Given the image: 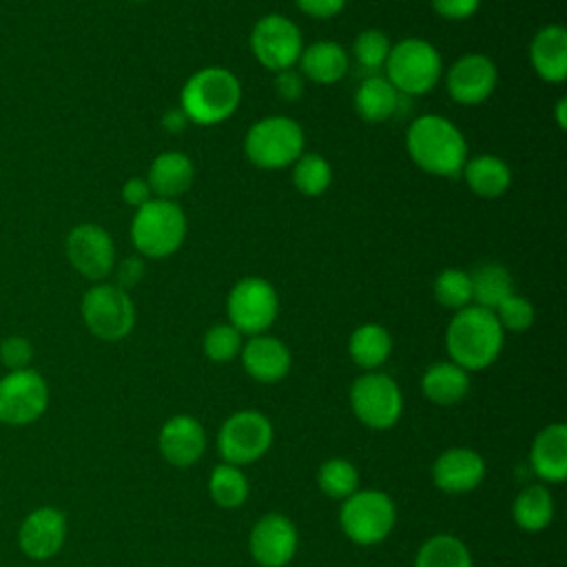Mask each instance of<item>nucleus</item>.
<instances>
[{
  "label": "nucleus",
  "mask_w": 567,
  "mask_h": 567,
  "mask_svg": "<svg viewBox=\"0 0 567 567\" xmlns=\"http://www.w3.org/2000/svg\"><path fill=\"white\" fill-rule=\"evenodd\" d=\"M49 405V388L40 372L31 368L9 370L0 379V421L9 425H27L44 414Z\"/></svg>",
  "instance_id": "obj_14"
},
{
  "label": "nucleus",
  "mask_w": 567,
  "mask_h": 567,
  "mask_svg": "<svg viewBox=\"0 0 567 567\" xmlns=\"http://www.w3.org/2000/svg\"><path fill=\"white\" fill-rule=\"evenodd\" d=\"M66 538V518L55 507L33 509L20 525L18 543L20 549L35 560L55 556Z\"/></svg>",
  "instance_id": "obj_17"
},
{
  "label": "nucleus",
  "mask_w": 567,
  "mask_h": 567,
  "mask_svg": "<svg viewBox=\"0 0 567 567\" xmlns=\"http://www.w3.org/2000/svg\"><path fill=\"white\" fill-rule=\"evenodd\" d=\"M226 315L241 334H264L279 315V295L268 279L248 275L230 288Z\"/></svg>",
  "instance_id": "obj_9"
},
{
  "label": "nucleus",
  "mask_w": 567,
  "mask_h": 567,
  "mask_svg": "<svg viewBox=\"0 0 567 567\" xmlns=\"http://www.w3.org/2000/svg\"><path fill=\"white\" fill-rule=\"evenodd\" d=\"M350 408L370 430H390L403 412V394L396 381L383 372H365L350 385Z\"/></svg>",
  "instance_id": "obj_11"
},
{
  "label": "nucleus",
  "mask_w": 567,
  "mask_h": 567,
  "mask_svg": "<svg viewBox=\"0 0 567 567\" xmlns=\"http://www.w3.org/2000/svg\"><path fill=\"white\" fill-rule=\"evenodd\" d=\"M392 42L381 29H363L352 42V55L365 71L383 69L390 55Z\"/></svg>",
  "instance_id": "obj_37"
},
{
  "label": "nucleus",
  "mask_w": 567,
  "mask_h": 567,
  "mask_svg": "<svg viewBox=\"0 0 567 567\" xmlns=\"http://www.w3.org/2000/svg\"><path fill=\"white\" fill-rule=\"evenodd\" d=\"M565 113H567V102H565V97H560L558 104H556V122H558V128H565V126H567Z\"/></svg>",
  "instance_id": "obj_46"
},
{
  "label": "nucleus",
  "mask_w": 567,
  "mask_h": 567,
  "mask_svg": "<svg viewBox=\"0 0 567 567\" xmlns=\"http://www.w3.org/2000/svg\"><path fill=\"white\" fill-rule=\"evenodd\" d=\"M115 286L128 290L133 286H137L142 279H144V272H146V266H144V257L140 255H128L124 257L122 261H115Z\"/></svg>",
  "instance_id": "obj_40"
},
{
  "label": "nucleus",
  "mask_w": 567,
  "mask_h": 567,
  "mask_svg": "<svg viewBox=\"0 0 567 567\" xmlns=\"http://www.w3.org/2000/svg\"><path fill=\"white\" fill-rule=\"evenodd\" d=\"M421 390L436 405H454L470 392V372L454 361H436L423 372Z\"/></svg>",
  "instance_id": "obj_27"
},
{
  "label": "nucleus",
  "mask_w": 567,
  "mask_h": 567,
  "mask_svg": "<svg viewBox=\"0 0 567 567\" xmlns=\"http://www.w3.org/2000/svg\"><path fill=\"white\" fill-rule=\"evenodd\" d=\"M248 42L255 60L272 73L295 69L303 51L299 27L284 13L261 16L250 29Z\"/></svg>",
  "instance_id": "obj_10"
},
{
  "label": "nucleus",
  "mask_w": 567,
  "mask_h": 567,
  "mask_svg": "<svg viewBox=\"0 0 567 567\" xmlns=\"http://www.w3.org/2000/svg\"><path fill=\"white\" fill-rule=\"evenodd\" d=\"M485 476V461L470 447H452L436 456L432 465V481L445 494H465L481 485Z\"/></svg>",
  "instance_id": "obj_19"
},
{
  "label": "nucleus",
  "mask_w": 567,
  "mask_h": 567,
  "mask_svg": "<svg viewBox=\"0 0 567 567\" xmlns=\"http://www.w3.org/2000/svg\"><path fill=\"white\" fill-rule=\"evenodd\" d=\"M405 148L412 162L434 177H456L467 162L465 135L454 122L436 113H425L410 122Z\"/></svg>",
  "instance_id": "obj_1"
},
{
  "label": "nucleus",
  "mask_w": 567,
  "mask_h": 567,
  "mask_svg": "<svg viewBox=\"0 0 567 567\" xmlns=\"http://www.w3.org/2000/svg\"><path fill=\"white\" fill-rule=\"evenodd\" d=\"M343 534L357 545H374L390 536L396 523V507L381 489H357L339 512Z\"/></svg>",
  "instance_id": "obj_8"
},
{
  "label": "nucleus",
  "mask_w": 567,
  "mask_h": 567,
  "mask_svg": "<svg viewBox=\"0 0 567 567\" xmlns=\"http://www.w3.org/2000/svg\"><path fill=\"white\" fill-rule=\"evenodd\" d=\"M297 66L303 80L328 86L346 78L350 69V55L334 40H317L303 47Z\"/></svg>",
  "instance_id": "obj_23"
},
{
  "label": "nucleus",
  "mask_w": 567,
  "mask_h": 567,
  "mask_svg": "<svg viewBox=\"0 0 567 567\" xmlns=\"http://www.w3.org/2000/svg\"><path fill=\"white\" fill-rule=\"evenodd\" d=\"M461 175H463L467 188L483 199L501 197L512 184V171H509L507 162L501 159L498 155H489V153L467 159L463 164Z\"/></svg>",
  "instance_id": "obj_26"
},
{
  "label": "nucleus",
  "mask_w": 567,
  "mask_h": 567,
  "mask_svg": "<svg viewBox=\"0 0 567 567\" xmlns=\"http://www.w3.org/2000/svg\"><path fill=\"white\" fill-rule=\"evenodd\" d=\"M392 352V337L381 323H361L348 339L350 359L363 370H377Z\"/></svg>",
  "instance_id": "obj_29"
},
{
  "label": "nucleus",
  "mask_w": 567,
  "mask_h": 567,
  "mask_svg": "<svg viewBox=\"0 0 567 567\" xmlns=\"http://www.w3.org/2000/svg\"><path fill=\"white\" fill-rule=\"evenodd\" d=\"M33 359V346L27 337L11 334L0 341V361L9 370H22L29 368Z\"/></svg>",
  "instance_id": "obj_39"
},
{
  "label": "nucleus",
  "mask_w": 567,
  "mask_h": 567,
  "mask_svg": "<svg viewBox=\"0 0 567 567\" xmlns=\"http://www.w3.org/2000/svg\"><path fill=\"white\" fill-rule=\"evenodd\" d=\"M414 567H474V563L461 538L452 534H436L419 547Z\"/></svg>",
  "instance_id": "obj_31"
},
{
  "label": "nucleus",
  "mask_w": 567,
  "mask_h": 567,
  "mask_svg": "<svg viewBox=\"0 0 567 567\" xmlns=\"http://www.w3.org/2000/svg\"><path fill=\"white\" fill-rule=\"evenodd\" d=\"M498 82L496 64L485 53H465L456 58L445 73L447 95L463 106L485 102Z\"/></svg>",
  "instance_id": "obj_15"
},
{
  "label": "nucleus",
  "mask_w": 567,
  "mask_h": 567,
  "mask_svg": "<svg viewBox=\"0 0 567 567\" xmlns=\"http://www.w3.org/2000/svg\"><path fill=\"white\" fill-rule=\"evenodd\" d=\"M272 445V425L257 410H239L230 414L217 434V447L224 463L248 465L259 461Z\"/></svg>",
  "instance_id": "obj_12"
},
{
  "label": "nucleus",
  "mask_w": 567,
  "mask_h": 567,
  "mask_svg": "<svg viewBox=\"0 0 567 567\" xmlns=\"http://www.w3.org/2000/svg\"><path fill=\"white\" fill-rule=\"evenodd\" d=\"M529 465L545 483H563L567 478V427L563 423H551L536 434Z\"/></svg>",
  "instance_id": "obj_24"
},
{
  "label": "nucleus",
  "mask_w": 567,
  "mask_h": 567,
  "mask_svg": "<svg viewBox=\"0 0 567 567\" xmlns=\"http://www.w3.org/2000/svg\"><path fill=\"white\" fill-rule=\"evenodd\" d=\"M472 301L485 310H496L509 295H514V281L503 264L485 261L470 272Z\"/></svg>",
  "instance_id": "obj_28"
},
{
  "label": "nucleus",
  "mask_w": 567,
  "mask_h": 567,
  "mask_svg": "<svg viewBox=\"0 0 567 567\" xmlns=\"http://www.w3.org/2000/svg\"><path fill=\"white\" fill-rule=\"evenodd\" d=\"M385 78L401 95H425L443 75V60L436 47L423 38H403L392 44L383 64Z\"/></svg>",
  "instance_id": "obj_6"
},
{
  "label": "nucleus",
  "mask_w": 567,
  "mask_h": 567,
  "mask_svg": "<svg viewBox=\"0 0 567 567\" xmlns=\"http://www.w3.org/2000/svg\"><path fill=\"white\" fill-rule=\"evenodd\" d=\"M317 485L326 496L346 501L359 487V472L346 458H328L317 472Z\"/></svg>",
  "instance_id": "obj_34"
},
{
  "label": "nucleus",
  "mask_w": 567,
  "mask_h": 567,
  "mask_svg": "<svg viewBox=\"0 0 567 567\" xmlns=\"http://www.w3.org/2000/svg\"><path fill=\"white\" fill-rule=\"evenodd\" d=\"M69 264L89 281H104L115 268V244L106 228L93 221L73 226L64 239Z\"/></svg>",
  "instance_id": "obj_13"
},
{
  "label": "nucleus",
  "mask_w": 567,
  "mask_h": 567,
  "mask_svg": "<svg viewBox=\"0 0 567 567\" xmlns=\"http://www.w3.org/2000/svg\"><path fill=\"white\" fill-rule=\"evenodd\" d=\"M122 199L133 206V208H140L144 206L146 202L153 199V193H151V186L144 177H128L122 186Z\"/></svg>",
  "instance_id": "obj_44"
},
{
  "label": "nucleus",
  "mask_w": 567,
  "mask_h": 567,
  "mask_svg": "<svg viewBox=\"0 0 567 567\" xmlns=\"http://www.w3.org/2000/svg\"><path fill=\"white\" fill-rule=\"evenodd\" d=\"M306 135L297 120L286 115H268L257 120L246 137L244 153L248 162L264 171H281L297 162L303 153Z\"/></svg>",
  "instance_id": "obj_5"
},
{
  "label": "nucleus",
  "mask_w": 567,
  "mask_h": 567,
  "mask_svg": "<svg viewBox=\"0 0 567 567\" xmlns=\"http://www.w3.org/2000/svg\"><path fill=\"white\" fill-rule=\"evenodd\" d=\"M144 179L148 182L153 197L175 202L193 186L195 164L182 151H164L151 162Z\"/></svg>",
  "instance_id": "obj_21"
},
{
  "label": "nucleus",
  "mask_w": 567,
  "mask_h": 567,
  "mask_svg": "<svg viewBox=\"0 0 567 567\" xmlns=\"http://www.w3.org/2000/svg\"><path fill=\"white\" fill-rule=\"evenodd\" d=\"M186 215L173 199L153 197L135 208L131 221V241L144 259H166L179 250L186 239Z\"/></svg>",
  "instance_id": "obj_4"
},
{
  "label": "nucleus",
  "mask_w": 567,
  "mask_h": 567,
  "mask_svg": "<svg viewBox=\"0 0 567 567\" xmlns=\"http://www.w3.org/2000/svg\"><path fill=\"white\" fill-rule=\"evenodd\" d=\"M188 124H190V122H188V117L184 115V111H182L179 106H173V109H168V111L162 115V126H164L168 133H173V135L186 131Z\"/></svg>",
  "instance_id": "obj_45"
},
{
  "label": "nucleus",
  "mask_w": 567,
  "mask_h": 567,
  "mask_svg": "<svg viewBox=\"0 0 567 567\" xmlns=\"http://www.w3.org/2000/svg\"><path fill=\"white\" fill-rule=\"evenodd\" d=\"M241 102L239 78L224 66H204L190 73L179 93V109L190 124L215 126L235 115Z\"/></svg>",
  "instance_id": "obj_3"
},
{
  "label": "nucleus",
  "mask_w": 567,
  "mask_h": 567,
  "mask_svg": "<svg viewBox=\"0 0 567 567\" xmlns=\"http://www.w3.org/2000/svg\"><path fill=\"white\" fill-rule=\"evenodd\" d=\"M241 346H244V334L230 323L210 326L204 334V341H202L204 354L215 363L233 361L235 357H239Z\"/></svg>",
  "instance_id": "obj_36"
},
{
  "label": "nucleus",
  "mask_w": 567,
  "mask_h": 567,
  "mask_svg": "<svg viewBox=\"0 0 567 567\" xmlns=\"http://www.w3.org/2000/svg\"><path fill=\"white\" fill-rule=\"evenodd\" d=\"M434 299L452 310L472 303V279L461 268H443L434 279Z\"/></svg>",
  "instance_id": "obj_35"
},
{
  "label": "nucleus",
  "mask_w": 567,
  "mask_h": 567,
  "mask_svg": "<svg viewBox=\"0 0 567 567\" xmlns=\"http://www.w3.org/2000/svg\"><path fill=\"white\" fill-rule=\"evenodd\" d=\"M297 4V9L310 18L317 20H328L334 18L337 13L343 11L346 0H292Z\"/></svg>",
  "instance_id": "obj_43"
},
{
  "label": "nucleus",
  "mask_w": 567,
  "mask_h": 567,
  "mask_svg": "<svg viewBox=\"0 0 567 567\" xmlns=\"http://www.w3.org/2000/svg\"><path fill=\"white\" fill-rule=\"evenodd\" d=\"M292 168V186L306 197L323 195L332 184V166L319 153H301Z\"/></svg>",
  "instance_id": "obj_32"
},
{
  "label": "nucleus",
  "mask_w": 567,
  "mask_h": 567,
  "mask_svg": "<svg viewBox=\"0 0 567 567\" xmlns=\"http://www.w3.org/2000/svg\"><path fill=\"white\" fill-rule=\"evenodd\" d=\"M503 341L505 330L501 328L496 315L474 303L456 310L445 330L450 361L467 372L492 365L503 350Z\"/></svg>",
  "instance_id": "obj_2"
},
{
  "label": "nucleus",
  "mask_w": 567,
  "mask_h": 567,
  "mask_svg": "<svg viewBox=\"0 0 567 567\" xmlns=\"http://www.w3.org/2000/svg\"><path fill=\"white\" fill-rule=\"evenodd\" d=\"M529 62L545 82L560 84L567 78V31L563 24H547L534 33Z\"/></svg>",
  "instance_id": "obj_22"
},
{
  "label": "nucleus",
  "mask_w": 567,
  "mask_h": 567,
  "mask_svg": "<svg viewBox=\"0 0 567 567\" xmlns=\"http://www.w3.org/2000/svg\"><path fill=\"white\" fill-rule=\"evenodd\" d=\"M159 452L175 467L195 465L206 450V434L195 416H171L159 430Z\"/></svg>",
  "instance_id": "obj_20"
},
{
  "label": "nucleus",
  "mask_w": 567,
  "mask_h": 567,
  "mask_svg": "<svg viewBox=\"0 0 567 567\" xmlns=\"http://www.w3.org/2000/svg\"><path fill=\"white\" fill-rule=\"evenodd\" d=\"M503 330L523 332L534 323V306L529 299L520 295H509L496 310H494Z\"/></svg>",
  "instance_id": "obj_38"
},
{
  "label": "nucleus",
  "mask_w": 567,
  "mask_h": 567,
  "mask_svg": "<svg viewBox=\"0 0 567 567\" xmlns=\"http://www.w3.org/2000/svg\"><path fill=\"white\" fill-rule=\"evenodd\" d=\"M84 326L102 341H120L135 326V303L131 295L109 281L93 284L80 301Z\"/></svg>",
  "instance_id": "obj_7"
},
{
  "label": "nucleus",
  "mask_w": 567,
  "mask_h": 567,
  "mask_svg": "<svg viewBox=\"0 0 567 567\" xmlns=\"http://www.w3.org/2000/svg\"><path fill=\"white\" fill-rule=\"evenodd\" d=\"M401 104V93L390 84L385 75H368L354 91V111L370 124L388 122Z\"/></svg>",
  "instance_id": "obj_25"
},
{
  "label": "nucleus",
  "mask_w": 567,
  "mask_h": 567,
  "mask_svg": "<svg viewBox=\"0 0 567 567\" xmlns=\"http://www.w3.org/2000/svg\"><path fill=\"white\" fill-rule=\"evenodd\" d=\"M239 359L246 374L259 383L281 381L292 365V354L288 346L268 332L248 337V341H244L241 346Z\"/></svg>",
  "instance_id": "obj_18"
},
{
  "label": "nucleus",
  "mask_w": 567,
  "mask_h": 567,
  "mask_svg": "<svg viewBox=\"0 0 567 567\" xmlns=\"http://www.w3.org/2000/svg\"><path fill=\"white\" fill-rule=\"evenodd\" d=\"M297 545H299V534L295 523L279 512H270L261 516L252 525L250 538H248L250 554L261 567L288 565L297 554Z\"/></svg>",
  "instance_id": "obj_16"
},
{
  "label": "nucleus",
  "mask_w": 567,
  "mask_h": 567,
  "mask_svg": "<svg viewBox=\"0 0 567 567\" xmlns=\"http://www.w3.org/2000/svg\"><path fill=\"white\" fill-rule=\"evenodd\" d=\"M208 494L219 507H239L248 498V481L237 465L219 463L208 478Z\"/></svg>",
  "instance_id": "obj_33"
},
{
  "label": "nucleus",
  "mask_w": 567,
  "mask_h": 567,
  "mask_svg": "<svg viewBox=\"0 0 567 567\" xmlns=\"http://www.w3.org/2000/svg\"><path fill=\"white\" fill-rule=\"evenodd\" d=\"M430 2L434 13L445 20H467L481 7V0H430Z\"/></svg>",
  "instance_id": "obj_41"
},
{
  "label": "nucleus",
  "mask_w": 567,
  "mask_h": 567,
  "mask_svg": "<svg viewBox=\"0 0 567 567\" xmlns=\"http://www.w3.org/2000/svg\"><path fill=\"white\" fill-rule=\"evenodd\" d=\"M135 2H146V0H135Z\"/></svg>",
  "instance_id": "obj_47"
},
{
  "label": "nucleus",
  "mask_w": 567,
  "mask_h": 567,
  "mask_svg": "<svg viewBox=\"0 0 567 567\" xmlns=\"http://www.w3.org/2000/svg\"><path fill=\"white\" fill-rule=\"evenodd\" d=\"M275 91L286 102L299 100L303 93V75L297 69H286L275 73Z\"/></svg>",
  "instance_id": "obj_42"
},
{
  "label": "nucleus",
  "mask_w": 567,
  "mask_h": 567,
  "mask_svg": "<svg viewBox=\"0 0 567 567\" xmlns=\"http://www.w3.org/2000/svg\"><path fill=\"white\" fill-rule=\"evenodd\" d=\"M514 520L525 532H540L545 529L554 518V501L547 487L543 485H527L518 492L512 505Z\"/></svg>",
  "instance_id": "obj_30"
}]
</instances>
